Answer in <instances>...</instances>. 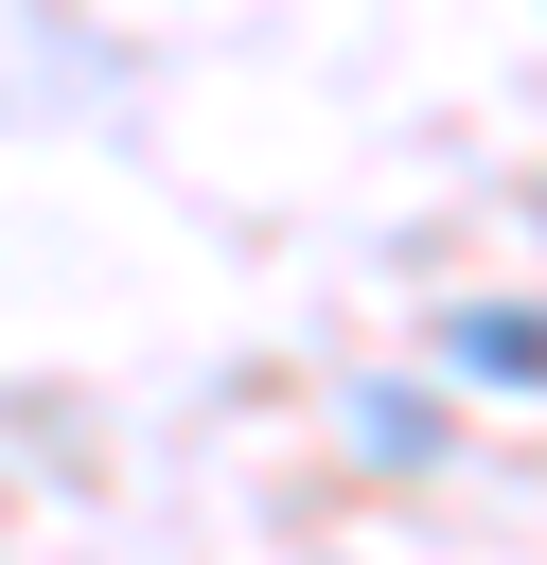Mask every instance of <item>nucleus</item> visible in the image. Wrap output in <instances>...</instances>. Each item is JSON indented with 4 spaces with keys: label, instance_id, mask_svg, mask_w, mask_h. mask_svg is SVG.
<instances>
[{
    "label": "nucleus",
    "instance_id": "nucleus-1",
    "mask_svg": "<svg viewBox=\"0 0 547 565\" xmlns=\"http://www.w3.org/2000/svg\"><path fill=\"white\" fill-rule=\"evenodd\" d=\"M459 353L476 371H547V318H459Z\"/></svg>",
    "mask_w": 547,
    "mask_h": 565
}]
</instances>
